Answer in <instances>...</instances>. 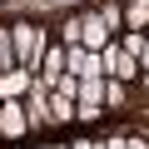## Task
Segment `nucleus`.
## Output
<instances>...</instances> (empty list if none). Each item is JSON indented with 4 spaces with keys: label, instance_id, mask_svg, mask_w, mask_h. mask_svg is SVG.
Returning <instances> with one entry per match:
<instances>
[{
    "label": "nucleus",
    "instance_id": "1",
    "mask_svg": "<svg viewBox=\"0 0 149 149\" xmlns=\"http://www.w3.org/2000/svg\"><path fill=\"white\" fill-rule=\"evenodd\" d=\"M10 45H15V65L20 70H40V60L50 50V35H45V25L20 20V25H10Z\"/></svg>",
    "mask_w": 149,
    "mask_h": 149
},
{
    "label": "nucleus",
    "instance_id": "2",
    "mask_svg": "<svg viewBox=\"0 0 149 149\" xmlns=\"http://www.w3.org/2000/svg\"><path fill=\"white\" fill-rule=\"evenodd\" d=\"M65 74H74V80H104V60L95 50H85V45H74V50H65Z\"/></svg>",
    "mask_w": 149,
    "mask_h": 149
},
{
    "label": "nucleus",
    "instance_id": "3",
    "mask_svg": "<svg viewBox=\"0 0 149 149\" xmlns=\"http://www.w3.org/2000/svg\"><path fill=\"white\" fill-rule=\"evenodd\" d=\"M25 134H30L25 100H5V104H0V139H25Z\"/></svg>",
    "mask_w": 149,
    "mask_h": 149
},
{
    "label": "nucleus",
    "instance_id": "4",
    "mask_svg": "<svg viewBox=\"0 0 149 149\" xmlns=\"http://www.w3.org/2000/svg\"><path fill=\"white\" fill-rule=\"evenodd\" d=\"M100 60H104V80H134V74H139V60H134L129 50H119L114 40L104 45V55H100Z\"/></svg>",
    "mask_w": 149,
    "mask_h": 149
},
{
    "label": "nucleus",
    "instance_id": "5",
    "mask_svg": "<svg viewBox=\"0 0 149 149\" xmlns=\"http://www.w3.org/2000/svg\"><path fill=\"white\" fill-rule=\"evenodd\" d=\"M104 114V80H80V119Z\"/></svg>",
    "mask_w": 149,
    "mask_h": 149
},
{
    "label": "nucleus",
    "instance_id": "6",
    "mask_svg": "<svg viewBox=\"0 0 149 149\" xmlns=\"http://www.w3.org/2000/svg\"><path fill=\"white\" fill-rule=\"evenodd\" d=\"M124 30H149V0H124Z\"/></svg>",
    "mask_w": 149,
    "mask_h": 149
},
{
    "label": "nucleus",
    "instance_id": "7",
    "mask_svg": "<svg viewBox=\"0 0 149 149\" xmlns=\"http://www.w3.org/2000/svg\"><path fill=\"white\" fill-rule=\"evenodd\" d=\"M10 70H20V65H15V45H10V25H5L0 30V80H5Z\"/></svg>",
    "mask_w": 149,
    "mask_h": 149
},
{
    "label": "nucleus",
    "instance_id": "8",
    "mask_svg": "<svg viewBox=\"0 0 149 149\" xmlns=\"http://www.w3.org/2000/svg\"><path fill=\"white\" fill-rule=\"evenodd\" d=\"M80 35H85V30H80V15H74V20H65V30H60V45H65V50H74V45H80Z\"/></svg>",
    "mask_w": 149,
    "mask_h": 149
},
{
    "label": "nucleus",
    "instance_id": "9",
    "mask_svg": "<svg viewBox=\"0 0 149 149\" xmlns=\"http://www.w3.org/2000/svg\"><path fill=\"white\" fill-rule=\"evenodd\" d=\"M104 100H109V109L124 104V80H104Z\"/></svg>",
    "mask_w": 149,
    "mask_h": 149
},
{
    "label": "nucleus",
    "instance_id": "10",
    "mask_svg": "<svg viewBox=\"0 0 149 149\" xmlns=\"http://www.w3.org/2000/svg\"><path fill=\"white\" fill-rule=\"evenodd\" d=\"M70 149H100V139H70Z\"/></svg>",
    "mask_w": 149,
    "mask_h": 149
},
{
    "label": "nucleus",
    "instance_id": "11",
    "mask_svg": "<svg viewBox=\"0 0 149 149\" xmlns=\"http://www.w3.org/2000/svg\"><path fill=\"white\" fill-rule=\"evenodd\" d=\"M129 149H149V139H139V134H129Z\"/></svg>",
    "mask_w": 149,
    "mask_h": 149
},
{
    "label": "nucleus",
    "instance_id": "12",
    "mask_svg": "<svg viewBox=\"0 0 149 149\" xmlns=\"http://www.w3.org/2000/svg\"><path fill=\"white\" fill-rule=\"evenodd\" d=\"M144 40H149V35H144ZM139 70H149V45H144V55H139Z\"/></svg>",
    "mask_w": 149,
    "mask_h": 149
},
{
    "label": "nucleus",
    "instance_id": "13",
    "mask_svg": "<svg viewBox=\"0 0 149 149\" xmlns=\"http://www.w3.org/2000/svg\"><path fill=\"white\" fill-rule=\"evenodd\" d=\"M25 149H55V144H25Z\"/></svg>",
    "mask_w": 149,
    "mask_h": 149
},
{
    "label": "nucleus",
    "instance_id": "14",
    "mask_svg": "<svg viewBox=\"0 0 149 149\" xmlns=\"http://www.w3.org/2000/svg\"><path fill=\"white\" fill-rule=\"evenodd\" d=\"M144 35H149V30H144Z\"/></svg>",
    "mask_w": 149,
    "mask_h": 149
}]
</instances>
